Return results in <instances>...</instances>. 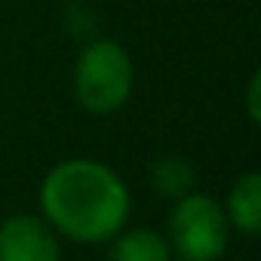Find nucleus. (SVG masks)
I'll list each match as a JSON object with an SVG mask.
<instances>
[{"label":"nucleus","instance_id":"2","mask_svg":"<svg viewBox=\"0 0 261 261\" xmlns=\"http://www.w3.org/2000/svg\"><path fill=\"white\" fill-rule=\"evenodd\" d=\"M136 68L129 53L117 40H92L74 68V92L83 111L89 114H114L133 95Z\"/></svg>","mask_w":261,"mask_h":261},{"label":"nucleus","instance_id":"7","mask_svg":"<svg viewBox=\"0 0 261 261\" xmlns=\"http://www.w3.org/2000/svg\"><path fill=\"white\" fill-rule=\"evenodd\" d=\"M151 181H154L157 194L178 200V197L194 191L197 175H194V166L185 157H160L154 163V169H151Z\"/></svg>","mask_w":261,"mask_h":261},{"label":"nucleus","instance_id":"4","mask_svg":"<svg viewBox=\"0 0 261 261\" xmlns=\"http://www.w3.org/2000/svg\"><path fill=\"white\" fill-rule=\"evenodd\" d=\"M0 261H62V249L46 221L13 215L0 224Z\"/></svg>","mask_w":261,"mask_h":261},{"label":"nucleus","instance_id":"5","mask_svg":"<svg viewBox=\"0 0 261 261\" xmlns=\"http://www.w3.org/2000/svg\"><path fill=\"white\" fill-rule=\"evenodd\" d=\"M224 215L230 221V227L255 237L261 230V175L258 172H246L233 181L227 203H224Z\"/></svg>","mask_w":261,"mask_h":261},{"label":"nucleus","instance_id":"3","mask_svg":"<svg viewBox=\"0 0 261 261\" xmlns=\"http://www.w3.org/2000/svg\"><path fill=\"white\" fill-rule=\"evenodd\" d=\"M230 240L224 206L206 194H185L169 212V249L181 261H218Z\"/></svg>","mask_w":261,"mask_h":261},{"label":"nucleus","instance_id":"8","mask_svg":"<svg viewBox=\"0 0 261 261\" xmlns=\"http://www.w3.org/2000/svg\"><path fill=\"white\" fill-rule=\"evenodd\" d=\"M258 83H261V77L258 74H252V80H249V92H246V101H249V120L252 123H258Z\"/></svg>","mask_w":261,"mask_h":261},{"label":"nucleus","instance_id":"1","mask_svg":"<svg viewBox=\"0 0 261 261\" xmlns=\"http://www.w3.org/2000/svg\"><path fill=\"white\" fill-rule=\"evenodd\" d=\"M40 206L49 227L77 243H105L129 215V191L123 178L98 160H65L53 166L40 185Z\"/></svg>","mask_w":261,"mask_h":261},{"label":"nucleus","instance_id":"6","mask_svg":"<svg viewBox=\"0 0 261 261\" xmlns=\"http://www.w3.org/2000/svg\"><path fill=\"white\" fill-rule=\"evenodd\" d=\"M172 249L163 233L151 227H136L114 240L111 246V261H169Z\"/></svg>","mask_w":261,"mask_h":261}]
</instances>
